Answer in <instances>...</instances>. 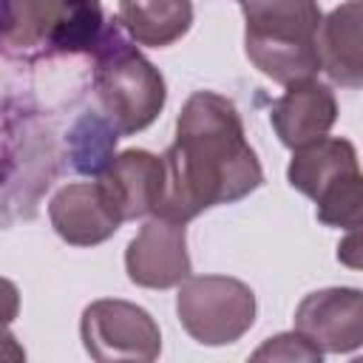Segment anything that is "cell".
Listing matches in <instances>:
<instances>
[{
	"instance_id": "obj_17",
	"label": "cell",
	"mask_w": 363,
	"mask_h": 363,
	"mask_svg": "<svg viewBox=\"0 0 363 363\" xmlns=\"http://www.w3.org/2000/svg\"><path fill=\"white\" fill-rule=\"evenodd\" d=\"M0 360H26V349L6 326H0Z\"/></svg>"
},
{
	"instance_id": "obj_5",
	"label": "cell",
	"mask_w": 363,
	"mask_h": 363,
	"mask_svg": "<svg viewBox=\"0 0 363 363\" xmlns=\"http://www.w3.org/2000/svg\"><path fill=\"white\" fill-rule=\"evenodd\" d=\"M289 187L315 201L318 221L337 230H357L363 221V176L357 150L343 136H320L295 147L286 167Z\"/></svg>"
},
{
	"instance_id": "obj_7",
	"label": "cell",
	"mask_w": 363,
	"mask_h": 363,
	"mask_svg": "<svg viewBox=\"0 0 363 363\" xmlns=\"http://www.w3.org/2000/svg\"><path fill=\"white\" fill-rule=\"evenodd\" d=\"M79 335L96 363H150L162 352V332L153 315L122 298H99L82 309Z\"/></svg>"
},
{
	"instance_id": "obj_13",
	"label": "cell",
	"mask_w": 363,
	"mask_h": 363,
	"mask_svg": "<svg viewBox=\"0 0 363 363\" xmlns=\"http://www.w3.org/2000/svg\"><path fill=\"white\" fill-rule=\"evenodd\" d=\"M363 6L360 0H346L343 6L332 9L326 20H320L318 31V54L320 68L329 74L332 82L343 88L363 85Z\"/></svg>"
},
{
	"instance_id": "obj_11",
	"label": "cell",
	"mask_w": 363,
	"mask_h": 363,
	"mask_svg": "<svg viewBox=\"0 0 363 363\" xmlns=\"http://www.w3.org/2000/svg\"><path fill=\"white\" fill-rule=\"evenodd\" d=\"M96 182L102 184L119 218L133 221L142 216H156L164 184V164L162 156L142 147H130L111 156V162L99 170Z\"/></svg>"
},
{
	"instance_id": "obj_6",
	"label": "cell",
	"mask_w": 363,
	"mask_h": 363,
	"mask_svg": "<svg viewBox=\"0 0 363 363\" xmlns=\"http://www.w3.org/2000/svg\"><path fill=\"white\" fill-rule=\"evenodd\" d=\"M255 292L230 275H187L179 284L176 315L201 346L241 340L255 323Z\"/></svg>"
},
{
	"instance_id": "obj_1",
	"label": "cell",
	"mask_w": 363,
	"mask_h": 363,
	"mask_svg": "<svg viewBox=\"0 0 363 363\" xmlns=\"http://www.w3.org/2000/svg\"><path fill=\"white\" fill-rule=\"evenodd\" d=\"M162 164L164 184L156 216L179 224L193 221L207 207L241 201L264 182L235 102L216 91L187 96Z\"/></svg>"
},
{
	"instance_id": "obj_2",
	"label": "cell",
	"mask_w": 363,
	"mask_h": 363,
	"mask_svg": "<svg viewBox=\"0 0 363 363\" xmlns=\"http://www.w3.org/2000/svg\"><path fill=\"white\" fill-rule=\"evenodd\" d=\"M244 51L250 62L278 85L315 79L320 71L318 0H241Z\"/></svg>"
},
{
	"instance_id": "obj_4",
	"label": "cell",
	"mask_w": 363,
	"mask_h": 363,
	"mask_svg": "<svg viewBox=\"0 0 363 363\" xmlns=\"http://www.w3.org/2000/svg\"><path fill=\"white\" fill-rule=\"evenodd\" d=\"M91 60L94 91L111 128L122 136L150 128L164 108L167 85L162 71L133 45L119 23H105Z\"/></svg>"
},
{
	"instance_id": "obj_14",
	"label": "cell",
	"mask_w": 363,
	"mask_h": 363,
	"mask_svg": "<svg viewBox=\"0 0 363 363\" xmlns=\"http://www.w3.org/2000/svg\"><path fill=\"white\" fill-rule=\"evenodd\" d=\"M116 23L136 45L167 48L190 31L193 0H119Z\"/></svg>"
},
{
	"instance_id": "obj_8",
	"label": "cell",
	"mask_w": 363,
	"mask_h": 363,
	"mask_svg": "<svg viewBox=\"0 0 363 363\" xmlns=\"http://www.w3.org/2000/svg\"><path fill=\"white\" fill-rule=\"evenodd\" d=\"M295 332L320 354L357 352L363 343V292L354 286L309 292L295 309Z\"/></svg>"
},
{
	"instance_id": "obj_12",
	"label": "cell",
	"mask_w": 363,
	"mask_h": 363,
	"mask_svg": "<svg viewBox=\"0 0 363 363\" xmlns=\"http://www.w3.org/2000/svg\"><path fill=\"white\" fill-rule=\"evenodd\" d=\"M269 122L281 145L303 147L332 130L337 122V99L335 91L318 79H303L286 85V94L278 96L269 108Z\"/></svg>"
},
{
	"instance_id": "obj_16",
	"label": "cell",
	"mask_w": 363,
	"mask_h": 363,
	"mask_svg": "<svg viewBox=\"0 0 363 363\" xmlns=\"http://www.w3.org/2000/svg\"><path fill=\"white\" fill-rule=\"evenodd\" d=\"M20 315V289L14 281L0 278V326H9Z\"/></svg>"
},
{
	"instance_id": "obj_15",
	"label": "cell",
	"mask_w": 363,
	"mask_h": 363,
	"mask_svg": "<svg viewBox=\"0 0 363 363\" xmlns=\"http://www.w3.org/2000/svg\"><path fill=\"white\" fill-rule=\"evenodd\" d=\"M252 360H320V352L301 332H284L255 349Z\"/></svg>"
},
{
	"instance_id": "obj_3",
	"label": "cell",
	"mask_w": 363,
	"mask_h": 363,
	"mask_svg": "<svg viewBox=\"0 0 363 363\" xmlns=\"http://www.w3.org/2000/svg\"><path fill=\"white\" fill-rule=\"evenodd\" d=\"M102 28L99 0H0V54L9 60L91 54Z\"/></svg>"
},
{
	"instance_id": "obj_9",
	"label": "cell",
	"mask_w": 363,
	"mask_h": 363,
	"mask_svg": "<svg viewBox=\"0 0 363 363\" xmlns=\"http://www.w3.org/2000/svg\"><path fill=\"white\" fill-rule=\"evenodd\" d=\"M187 230L170 218H147L125 250V272L136 286L170 289L190 275Z\"/></svg>"
},
{
	"instance_id": "obj_10",
	"label": "cell",
	"mask_w": 363,
	"mask_h": 363,
	"mask_svg": "<svg viewBox=\"0 0 363 363\" xmlns=\"http://www.w3.org/2000/svg\"><path fill=\"white\" fill-rule=\"evenodd\" d=\"M48 221L71 247H96L122 227L99 182H71L60 187L48 201Z\"/></svg>"
}]
</instances>
